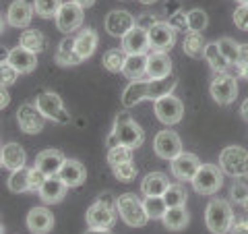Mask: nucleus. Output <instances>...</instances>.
<instances>
[{
  "label": "nucleus",
  "mask_w": 248,
  "mask_h": 234,
  "mask_svg": "<svg viewBox=\"0 0 248 234\" xmlns=\"http://www.w3.org/2000/svg\"><path fill=\"white\" fill-rule=\"evenodd\" d=\"M145 141V131L141 129V124H137L133 120V116L126 112H118L114 120V129L108 137V150H112L116 145H126L130 150L141 147Z\"/></svg>",
  "instance_id": "obj_1"
},
{
  "label": "nucleus",
  "mask_w": 248,
  "mask_h": 234,
  "mask_svg": "<svg viewBox=\"0 0 248 234\" xmlns=\"http://www.w3.org/2000/svg\"><path fill=\"white\" fill-rule=\"evenodd\" d=\"M89 228H112L118 220V212H116V201L110 193L99 195L97 201L93 203L87 214H85Z\"/></svg>",
  "instance_id": "obj_2"
},
{
  "label": "nucleus",
  "mask_w": 248,
  "mask_h": 234,
  "mask_svg": "<svg viewBox=\"0 0 248 234\" xmlns=\"http://www.w3.org/2000/svg\"><path fill=\"white\" fill-rule=\"evenodd\" d=\"M116 212L124 220V224L130 228H143L149 222L143 201L139 199V195L135 193H122L120 197H116Z\"/></svg>",
  "instance_id": "obj_3"
},
{
  "label": "nucleus",
  "mask_w": 248,
  "mask_h": 234,
  "mask_svg": "<svg viewBox=\"0 0 248 234\" xmlns=\"http://www.w3.org/2000/svg\"><path fill=\"white\" fill-rule=\"evenodd\" d=\"M234 222V209L226 199H211L205 209V224L209 232L228 234Z\"/></svg>",
  "instance_id": "obj_4"
},
{
  "label": "nucleus",
  "mask_w": 248,
  "mask_h": 234,
  "mask_svg": "<svg viewBox=\"0 0 248 234\" xmlns=\"http://www.w3.org/2000/svg\"><path fill=\"white\" fill-rule=\"evenodd\" d=\"M221 172L232 178H248V151L240 145H228L219 153Z\"/></svg>",
  "instance_id": "obj_5"
},
{
  "label": "nucleus",
  "mask_w": 248,
  "mask_h": 234,
  "mask_svg": "<svg viewBox=\"0 0 248 234\" xmlns=\"http://www.w3.org/2000/svg\"><path fill=\"white\" fill-rule=\"evenodd\" d=\"M35 108L42 112L46 120H52L58 124L71 122V114H68L64 104H62V98L54 91H42L40 96L35 98Z\"/></svg>",
  "instance_id": "obj_6"
},
{
  "label": "nucleus",
  "mask_w": 248,
  "mask_h": 234,
  "mask_svg": "<svg viewBox=\"0 0 248 234\" xmlns=\"http://www.w3.org/2000/svg\"><path fill=\"white\" fill-rule=\"evenodd\" d=\"M190 183H192V189L199 195H215L223 184V172L215 164H201L199 172Z\"/></svg>",
  "instance_id": "obj_7"
},
{
  "label": "nucleus",
  "mask_w": 248,
  "mask_h": 234,
  "mask_svg": "<svg viewBox=\"0 0 248 234\" xmlns=\"http://www.w3.org/2000/svg\"><path fill=\"white\" fill-rule=\"evenodd\" d=\"M153 151H155L157 158L172 162L174 158H178V155L184 151L182 150V139L178 137V133L164 129V131H159L153 139Z\"/></svg>",
  "instance_id": "obj_8"
},
{
  "label": "nucleus",
  "mask_w": 248,
  "mask_h": 234,
  "mask_svg": "<svg viewBox=\"0 0 248 234\" xmlns=\"http://www.w3.org/2000/svg\"><path fill=\"white\" fill-rule=\"evenodd\" d=\"M211 98L215 100L219 106H230L234 100L238 98V83H236V75L230 73H219L211 81Z\"/></svg>",
  "instance_id": "obj_9"
},
{
  "label": "nucleus",
  "mask_w": 248,
  "mask_h": 234,
  "mask_svg": "<svg viewBox=\"0 0 248 234\" xmlns=\"http://www.w3.org/2000/svg\"><path fill=\"white\" fill-rule=\"evenodd\" d=\"M155 116H157V120L161 124H166V127H172V124H178L182 120L184 116V104L178 100L174 93H170V96L161 98L155 102Z\"/></svg>",
  "instance_id": "obj_10"
},
{
  "label": "nucleus",
  "mask_w": 248,
  "mask_h": 234,
  "mask_svg": "<svg viewBox=\"0 0 248 234\" xmlns=\"http://www.w3.org/2000/svg\"><path fill=\"white\" fill-rule=\"evenodd\" d=\"M147 33H149V46L155 52H168L174 48L178 31L168 21H157L147 29Z\"/></svg>",
  "instance_id": "obj_11"
},
{
  "label": "nucleus",
  "mask_w": 248,
  "mask_h": 234,
  "mask_svg": "<svg viewBox=\"0 0 248 234\" xmlns=\"http://www.w3.org/2000/svg\"><path fill=\"white\" fill-rule=\"evenodd\" d=\"M56 27L62 33H73L75 29H79L83 25V6L77 2H64L60 6V11L56 13Z\"/></svg>",
  "instance_id": "obj_12"
},
{
  "label": "nucleus",
  "mask_w": 248,
  "mask_h": 234,
  "mask_svg": "<svg viewBox=\"0 0 248 234\" xmlns=\"http://www.w3.org/2000/svg\"><path fill=\"white\" fill-rule=\"evenodd\" d=\"M17 122H19V129L25 133V135H37V133L44 131L46 118L35 106L21 104L17 110Z\"/></svg>",
  "instance_id": "obj_13"
},
{
  "label": "nucleus",
  "mask_w": 248,
  "mask_h": 234,
  "mask_svg": "<svg viewBox=\"0 0 248 234\" xmlns=\"http://www.w3.org/2000/svg\"><path fill=\"white\" fill-rule=\"evenodd\" d=\"M199 168H201V160L195 153H186V151H182L178 158L170 162V170H172L174 178H178V181H192L195 174L199 172Z\"/></svg>",
  "instance_id": "obj_14"
},
{
  "label": "nucleus",
  "mask_w": 248,
  "mask_h": 234,
  "mask_svg": "<svg viewBox=\"0 0 248 234\" xmlns=\"http://www.w3.org/2000/svg\"><path fill=\"white\" fill-rule=\"evenodd\" d=\"M104 25H106V31L112 37H120V40H122V37L137 25V21H135L133 15L126 13V11H110L106 15V23H104Z\"/></svg>",
  "instance_id": "obj_15"
},
{
  "label": "nucleus",
  "mask_w": 248,
  "mask_h": 234,
  "mask_svg": "<svg viewBox=\"0 0 248 234\" xmlns=\"http://www.w3.org/2000/svg\"><path fill=\"white\" fill-rule=\"evenodd\" d=\"M25 222H27V228L31 234H48L54 228V214L48 207L37 205L33 209H29Z\"/></svg>",
  "instance_id": "obj_16"
},
{
  "label": "nucleus",
  "mask_w": 248,
  "mask_h": 234,
  "mask_svg": "<svg viewBox=\"0 0 248 234\" xmlns=\"http://www.w3.org/2000/svg\"><path fill=\"white\" fill-rule=\"evenodd\" d=\"M149 48V33H147V29L139 25H135L122 37V50L126 52V56L128 54H147Z\"/></svg>",
  "instance_id": "obj_17"
},
{
  "label": "nucleus",
  "mask_w": 248,
  "mask_h": 234,
  "mask_svg": "<svg viewBox=\"0 0 248 234\" xmlns=\"http://www.w3.org/2000/svg\"><path fill=\"white\" fill-rule=\"evenodd\" d=\"M9 62L11 67H15V71H17L19 75H29L35 71L37 67V54L25 50L23 46H17V48L9 50Z\"/></svg>",
  "instance_id": "obj_18"
},
{
  "label": "nucleus",
  "mask_w": 248,
  "mask_h": 234,
  "mask_svg": "<svg viewBox=\"0 0 248 234\" xmlns=\"http://www.w3.org/2000/svg\"><path fill=\"white\" fill-rule=\"evenodd\" d=\"M33 13H35L33 4H29L27 0H13L9 11H6V21H9V25H13V27L25 29L31 23Z\"/></svg>",
  "instance_id": "obj_19"
},
{
  "label": "nucleus",
  "mask_w": 248,
  "mask_h": 234,
  "mask_svg": "<svg viewBox=\"0 0 248 234\" xmlns=\"http://www.w3.org/2000/svg\"><path fill=\"white\" fill-rule=\"evenodd\" d=\"M172 75V58L168 52H151L147 54V77L149 79H164Z\"/></svg>",
  "instance_id": "obj_20"
},
{
  "label": "nucleus",
  "mask_w": 248,
  "mask_h": 234,
  "mask_svg": "<svg viewBox=\"0 0 248 234\" xmlns=\"http://www.w3.org/2000/svg\"><path fill=\"white\" fill-rule=\"evenodd\" d=\"M58 178L68 186V189H75V186H81L85 183L87 170H85V166L79 160H68L66 158L64 164H62V168H60V172H58Z\"/></svg>",
  "instance_id": "obj_21"
},
{
  "label": "nucleus",
  "mask_w": 248,
  "mask_h": 234,
  "mask_svg": "<svg viewBox=\"0 0 248 234\" xmlns=\"http://www.w3.org/2000/svg\"><path fill=\"white\" fill-rule=\"evenodd\" d=\"M0 160H2V168L13 172V170H19L27 164V151L23 150V145L11 141L0 147Z\"/></svg>",
  "instance_id": "obj_22"
},
{
  "label": "nucleus",
  "mask_w": 248,
  "mask_h": 234,
  "mask_svg": "<svg viewBox=\"0 0 248 234\" xmlns=\"http://www.w3.org/2000/svg\"><path fill=\"white\" fill-rule=\"evenodd\" d=\"M64 153H62L60 150H44L35 155V164L33 166H37L42 170V172L46 176H56L60 172L62 164H64Z\"/></svg>",
  "instance_id": "obj_23"
},
{
  "label": "nucleus",
  "mask_w": 248,
  "mask_h": 234,
  "mask_svg": "<svg viewBox=\"0 0 248 234\" xmlns=\"http://www.w3.org/2000/svg\"><path fill=\"white\" fill-rule=\"evenodd\" d=\"M66 189L68 186L64 184L56 176H48L46 178V183L42 184V189L37 191L40 193V199L44 201V203H60L62 199H64V195H66Z\"/></svg>",
  "instance_id": "obj_24"
},
{
  "label": "nucleus",
  "mask_w": 248,
  "mask_h": 234,
  "mask_svg": "<svg viewBox=\"0 0 248 234\" xmlns=\"http://www.w3.org/2000/svg\"><path fill=\"white\" fill-rule=\"evenodd\" d=\"M97 31L95 29H83L79 35L75 37V52L77 56H79L81 60H87L93 56V52H95L97 48Z\"/></svg>",
  "instance_id": "obj_25"
},
{
  "label": "nucleus",
  "mask_w": 248,
  "mask_h": 234,
  "mask_svg": "<svg viewBox=\"0 0 248 234\" xmlns=\"http://www.w3.org/2000/svg\"><path fill=\"white\" fill-rule=\"evenodd\" d=\"M170 186V178L164 172H149L141 183V193L145 197H161Z\"/></svg>",
  "instance_id": "obj_26"
},
{
  "label": "nucleus",
  "mask_w": 248,
  "mask_h": 234,
  "mask_svg": "<svg viewBox=\"0 0 248 234\" xmlns=\"http://www.w3.org/2000/svg\"><path fill=\"white\" fill-rule=\"evenodd\" d=\"M122 73H124V77H128L130 81L149 79V77H147V54H128L126 60H124Z\"/></svg>",
  "instance_id": "obj_27"
},
{
  "label": "nucleus",
  "mask_w": 248,
  "mask_h": 234,
  "mask_svg": "<svg viewBox=\"0 0 248 234\" xmlns=\"http://www.w3.org/2000/svg\"><path fill=\"white\" fill-rule=\"evenodd\" d=\"M178 85V79L176 77H164V79H149L147 83V100H153V102H157V100L170 96V93H174Z\"/></svg>",
  "instance_id": "obj_28"
},
{
  "label": "nucleus",
  "mask_w": 248,
  "mask_h": 234,
  "mask_svg": "<svg viewBox=\"0 0 248 234\" xmlns=\"http://www.w3.org/2000/svg\"><path fill=\"white\" fill-rule=\"evenodd\" d=\"M54 60H56L58 67H77L79 62H83L75 52V37L66 35L64 40L60 42L56 54H54Z\"/></svg>",
  "instance_id": "obj_29"
},
{
  "label": "nucleus",
  "mask_w": 248,
  "mask_h": 234,
  "mask_svg": "<svg viewBox=\"0 0 248 234\" xmlns=\"http://www.w3.org/2000/svg\"><path fill=\"white\" fill-rule=\"evenodd\" d=\"M147 83H149V79L130 81L126 85V89H124V93H122V106L124 108H133L139 102L147 100Z\"/></svg>",
  "instance_id": "obj_30"
},
{
  "label": "nucleus",
  "mask_w": 248,
  "mask_h": 234,
  "mask_svg": "<svg viewBox=\"0 0 248 234\" xmlns=\"http://www.w3.org/2000/svg\"><path fill=\"white\" fill-rule=\"evenodd\" d=\"M161 222H164V226L168 230H184L186 226H188L190 222V216L188 212H186V207L180 205V207H168V212L164 214V217H161Z\"/></svg>",
  "instance_id": "obj_31"
},
{
  "label": "nucleus",
  "mask_w": 248,
  "mask_h": 234,
  "mask_svg": "<svg viewBox=\"0 0 248 234\" xmlns=\"http://www.w3.org/2000/svg\"><path fill=\"white\" fill-rule=\"evenodd\" d=\"M205 48H207V42L203 33H199V31H188L182 42V50L186 56L190 58H205Z\"/></svg>",
  "instance_id": "obj_32"
},
{
  "label": "nucleus",
  "mask_w": 248,
  "mask_h": 234,
  "mask_svg": "<svg viewBox=\"0 0 248 234\" xmlns=\"http://www.w3.org/2000/svg\"><path fill=\"white\" fill-rule=\"evenodd\" d=\"M19 46H23L25 50L33 52V54H40V52L46 50V46H48V40H46V35L42 33L40 29H23Z\"/></svg>",
  "instance_id": "obj_33"
},
{
  "label": "nucleus",
  "mask_w": 248,
  "mask_h": 234,
  "mask_svg": "<svg viewBox=\"0 0 248 234\" xmlns=\"http://www.w3.org/2000/svg\"><path fill=\"white\" fill-rule=\"evenodd\" d=\"M205 60H207V65L211 67L215 73H228L230 68H232V65L226 60V56L221 54L217 42L207 44V48H205Z\"/></svg>",
  "instance_id": "obj_34"
},
{
  "label": "nucleus",
  "mask_w": 248,
  "mask_h": 234,
  "mask_svg": "<svg viewBox=\"0 0 248 234\" xmlns=\"http://www.w3.org/2000/svg\"><path fill=\"white\" fill-rule=\"evenodd\" d=\"M6 186H9L11 193H25L29 191V168L23 166L19 170H13L11 176L6 178Z\"/></svg>",
  "instance_id": "obj_35"
},
{
  "label": "nucleus",
  "mask_w": 248,
  "mask_h": 234,
  "mask_svg": "<svg viewBox=\"0 0 248 234\" xmlns=\"http://www.w3.org/2000/svg\"><path fill=\"white\" fill-rule=\"evenodd\" d=\"M124 60H126V52L122 48H110L104 54L102 65L106 67V71H110V73H122Z\"/></svg>",
  "instance_id": "obj_36"
},
{
  "label": "nucleus",
  "mask_w": 248,
  "mask_h": 234,
  "mask_svg": "<svg viewBox=\"0 0 248 234\" xmlns=\"http://www.w3.org/2000/svg\"><path fill=\"white\" fill-rule=\"evenodd\" d=\"M143 207H145L147 216H149V220H161L164 214L168 212V205H166L164 197H145Z\"/></svg>",
  "instance_id": "obj_37"
},
{
  "label": "nucleus",
  "mask_w": 248,
  "mask_h": 234,
  "mask_svg": "<svg viewBox=\"0 0 248 234\" xmlns=\"http://www.w3.org/2000/svg\"><path fill=\"white\" fill-rule=\"evenodd\" d=\"M217 46H219L221 54L226 56V60L230 62L232 67L238 68V58H240V44L236 40H232V37H221L219 42H217ZM240 71V68H238Z\"/></svg>",
  "instance_id": "obj_38"
},
{
  "label": "nucleus",
  "mask_w": 248,
  "mask_h": 234,
  "mask_svg": "<svg viewBox=\"0 0 248 234\" xmlns=\"http://www.w3.org/2000/svg\"><path fill=\"white\" fill-rule=\"evenodd\" d=\"M166 199V205L168 207H180V205H186V189L182 184H174L170 183V186L166 189V193L161 195Z\"/></svg>",
  "instance_id": "obj_39"
},
{
  "label": "nucleus",
  "mask_w": 248,
  "mask_h": 234,
  "mask_svg": "<svg viewBox=\"0 0 248 234\" xmlns=\"http://www.w3.org/2000/svg\"><path fill=\"white\" fill-rule=\"evenodd\" d=\"M209 25V17L207 13L203 9H192L186 13V27H188V31H205Z\"/></svg>",
  "instance_id": "obj_40"
},
{
  "label": "nucleus",
  "mask_w": 248,
  "mask_h": 234,
  "mask_svg": "<svg viewBox=\"0 0 248 234\" xmlns=\"http://www.w3.org/2000/svg\"><path fill=\"white\" fill-rule=\"evenodd\" d=\"M62 4H64L62 0H33V11L42 19H50V17H56V13L60 11Z\"/></svg>",
  "instance_id": "obj_41"
},
{
  "label": "nucleus",
  "mask_w": 248,
  "mask_h": 234,
  "mask_svg": "<svg viewBox=\"0 0 248 234\" xmlns=\"http://www.w3.org/2000/svg\"><path fill=\"white\" fill-rule=\"evenodd\" d=\"M124 162H133V150L126 145H116L112 150H108V164L114 166H120Z\"/></svg>",
  "instance_id": "obj_42"
},
{
  "label": "nucleus",
  "mask_w": 248,
  "mask_h": 234,
  "mask_svg": "<svg viewBox=\"0 0 248 234\" xmlns=\"http://www.w3.org/2000/svg\"><path fill=\"white\" fill-rule=\"evenodd\" d=\"M112 170H114V176L118 178L120 183H133L137 178V174H139L135 162H124V164H120V166H114Z\"/></svg>",
  "instance_id": "obj_43"
},
{
  "label": "nucleus",
  "mask_w": 248,
  "mask_h": 234,
  "mask_svg": "<svg viewBox=\"0 0 248 234\" xmlns=\"http://www.w3.org/2000/svg\"><path fill=\"white\" fill-rule=\"evenodd\" d=\"M19 73L15 71V67H11L9 62H2L0 65V85H4V87H11V85L17 81Z\"/></svg>",
  "instance_id": "obj_44"
},
{
  "label": "nucleus",
  "mask_w": 248,
  "mask_h": 234,
  "mask_svg": "<svg viewBox=\"0 0 248 234\" xmlns=\"http://www.w3.org/2000/svg\"><path fill=\"white\" fill-rule=\"evenodd\" d=\"M248 197V184L246 183H240V178H238V183L232 184V189H230V199H234L236 203L242 205L244 201Z\"/></svg>",
  "instance_id": "obj_45"
},
{
  "label": "nucleus",
  "mask_w": 248,
  "mask_h": 234,
  "mask_svg": "<svg viewBox=\"0 0 248 234\" xmlns=\"http://www.w3.org/2000/svg\"><path fill=\"white\" fill-rule=\"evenodd\" d=\"M46 178H48V176H46L37 166L29 168V191H40L42 184L46 183Z\"/></svg>",
  "instance_id": "obj_46"
},
{
  "label": "nucleus",
  "mask_w": 248,
  "mask_h": 234,
  "mask_svg": "<svg viewBox=\"0 0 248 234\" xmlns=\"http://www.w3.org/2000/svg\"><path fill=\"white\" fill-rule=\"evenodd\" d=\"M234 23L238 29L248 31V4H238V9L234 11Z\"/></svg>",
  "instance_id": "obj_47"
},
{
  "label": "nucleus",
  "mask_w": 248,
  "mask_h": 234,
  "mask_svg": "<svg viewBox=\"0 0 248 234\" xmlns=\"http://www.w3.org/2000/svg\"><path fill=\"white\" fill-rule=\"evenodd\" d=\"M228 234H248V216H234V222H232Z\"/></svg>",
  "instance_id": "obj_48"
},
{
  "label": "nucleus",
  "mask_w": 248,
  "mask_h": 234,
  "mask_svg": "<svg viewBox=\"0 0 248 234\" xmlns=\"http://www.w3.org/2000/svg\"><path fill=\"white\" fill-rule=\"evenodd\" d=\"M170 25H172L176 31H182V29H188L186 27V13H182V11H178V13H174L172 17H170Z\"/></svg>",
  "instance_id": "obj_49"
},
{
  "label": "nucleus",
  "mask_w": 248,
  "mask_h": 234,
  "mask_svg": "<svg viewBox=\"0 0 248 234\" xmlns=\"http://www.w3.org/2000/svg\"><path fill=\"white\" fill-rule=\"evenodd\" d=\"M248 65V44H242L240 46V58H238V68L242 71V68Z\"/></svg>",
  "instance_id": "obj_50"
},
{
  "label": "nucleus",
  "mask_w": 248,
  "mask_h": 234,
  "mask_svg": "<svg viewBox=\"0 0 248 234\" xmlns=\"http://www.w3.org/2000/svg\"><path fill=\"white\" fill-rule=\"evenodd\" d=\"M157 23V19H155V15H143V19H139L137 25L143 27V29H149L151 25H155Z\"/></svg>",
  "instance_id": "obj_51"
},
{
  "label": "nucleus",
  "mask_w": 248,
  "mask_h": 234,
  "mask_svg": "<svg viewBox=\"0 0 248 234\" xmlns=\"http://www.w3.org/2000/svg\"><path fill=\"white\" fill-rule=\"evenodd\" d=\"M11 104V96H9V91H6L4 85H0V110H4L6 106Z\"/></svg>",
  "instance_id": "obj_52"
},
{
  "label": "nucleus",
  "mask_w": 248,
  "mask_h": 234,
  "mask_svg": "<svg viewBox=\"0 0 248 234\" xmlns=\"http://www.w3.org/2000/svg\"><path fill=\"white\" fill-rule=\"evenodd\" d=\"M240 116H242L244 120H248V98L242 102V106H240Z\"/></svg>",
  "instance_id": "obj_53"
},
{
  "label": "nucleus",
  "mask_w": 248,
  "mask_h": 234,
  "mask_svg": "<svg viewBox=\"0 0 248 234\" xmlns=\"http://www.w3.org/2000/svg\"><path fill=\"white\" fill-rule=\"evenodd\" d=\"M85 234H112L110 228H89Z\"/></svg>",
  "instance_id": "obj_54"
},
{
  "label": "nucleus",
  "mask_w": 248,
  "mask_h": 234,
  "mask_svg": "<svg viewBox=\"0 0 248 234\" xmlns=\"http://www.w3.org/2000/svg\"><path fill=\"white\" fill-rule=\"evenodd\" d=\"M73 2H77L79 6H83V9H89V6L95 4V0H73Z\"/></svg>",
  "instance_id": "obj_55"
},
{
  "label": "nucleus",
  "mask_w": 248,
  "mask_h": 234,
  "mask_svg": "<svg viewBox=\"0 0 248 234\" xmlns=\"http://www.w3.org/2000/svg\"><path fill=\"white\" fill-rule=\"evenodd\" d=\"M6 60H9V50L0 48V65H2V62H6Z\"/></svg>",
  "instance_id": "obj_56"
},
{
  "label": "nucleus",
  "mask_w": 248,
  "mask_h": 234,
  "mask_svg": "<svg viewBox=\"0 0 248 234\" xmlns=\"http://www.w3.org/2000/svg\"><path fill=\"white\" fill-rule=\"evenodd\" d=\"M240 77H244V79L248 81V65H246V67L242 68V71H240Z\"/></svg>",
  "instance_id": "obj_57"
},
{
  "label": "nucleus",
  "mask_w": 248,
  "mask_h": 234,
  "mask_svg": "<svg viewBox=\"0 0 248 234\" xmlns=\"http://www.w3.org/2000/svg\"><path fill=\"white\" fill-rule=\"evenodd\" d=\"M4 25H6V21L2 19V15H0V33H2V31H4Z\"/></svg>",
  "instance_id": "obj_58"
},
{
  "label": "nucleus",
  "mask_w": 248,
  "mask_h": 234,
  "mask_svg": "<svg viewBox=\"0 0 248 234\" xmlns=\"http://www.w3.org/2000/svg\"><path fill=\"white\" fill-rule=\"evenodd\" d=\"M139 2H143V4H155L157 0H139Z\"/></svg>",
  "instance_id": "obj_59"
},
{
  "label": "nucleus",
  "mask_w": 248,
  "mask_h": 234,
  "mask_svg": "<svg viewBox=\"0 0 248 234\" xmlns=\"http://www.w3.org/2000/svg\"><path fill=\"white\" fill-rule=\"evenodd\" d=\"M242 207L246 209V212H248V197H246V201H244V203H242Z\"/></svg>",
  "instance_id": "obj_60"
},
{
  "label": "nucleus",
  "mask_w": 248,
  "mask_h": 234,
  "mask_svg": "<svg viewBox=\"0 0 248 234\" xmlns=\"http://www.w3.org/2000/svg\"><path fill=\"white\" fill-rule=\"evenodd\" d=\"M238 4H248V0H236Z\"/></svg>",
  "instance_id": "obj_61"
},
{
  "label": "nucleus",
  "mask_w": 248,
  "mask_h": 234,
  "mask_svg": "<svg viewBox=\"0 0 248 234\" xmlns=\"http://www.w3.org/2000/svg\"><path fill=\"white\" fill-rule=\"evenodd\" d=\"M0 234H4V226L2 224H0Z\"/></svg>",
  "instance_id": "obj_62"
},
{
  "label": "nucleus",
  "mask_w": 248,
  "mask_h": 234,
  "mask_svg": "<svg viewBox=\"0 0 248 234\" xmlns=\"http://www.w3.org/2000/svg\"><path fill=\"white\" fill-rule=\"evenodd\" d=\"M0 168H2V160H0Z\"/></svg>",
  "instance_id": "obj_63"
}]
</instances>
